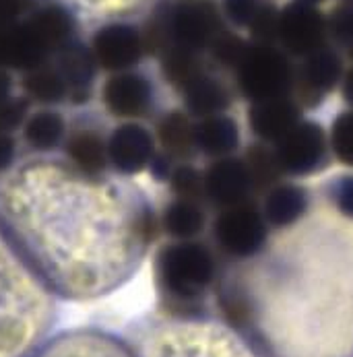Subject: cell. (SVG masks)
I'll use <instances>...</instances> for the list:
<instances>
[{
    "instance_id": "obj_1",
    "label": "cell",
    "mask_w": 353,
    "mask_h": 357,
    "mask_svg": "<svg viewBox=\"0 0 353 357\" xmlns=\"http://www.w3.org/2000/svg\"><path fill=\"white\" fill-rule=\"evenodd\" d=\"M0 227L54 294L73 302L130 281L157 234L141 188L58 159L27 161L0 180Z\"/></svg>"
},
{
    "instance_id": "obj_2",
    "label": "cell",
    "mask_w": 353,
    "mask_h": 357,
    "mask_svg": "<svg viewBox=\"0 0 353 357\" xmlns=\"http://www.w3.org/2000/svg\"><path fill=\"white\" fill-rule=\"evenodd\" d=\"M215 318L264 357H353V219L331 204L221 266Z\"/></svg>"
},
{
    "instance_id": "obj_3",
    "label": "cell",
    "mask_w": 353,
    "mask_h": 357,
    "mask_svg": "<svg viewBox=\"0 0 353 357\" xmlns=\"http://www.w3.org/2000/svg\"><path fill=\"white\" fill-rule=\"evenodd\" d=\"M56 298L0 227V357H31L50 339Z\"/></svg>"
},
{
    "instance_id": "obj_4",
    "label": "cell",
    "mask_w": 353,
    "mask_h": 357,
    "mask_svg": "<svg viewBox=\"0 0 353 357\" xmlns=\"http://www.w3.org/2000/svg\"><path fill=\"white\" fill-rule=\"evenodd\" d=\"M221 275V258L197 240H172L153 260V279L165 316L215 318L213 296Z\"/></svg>"
},
{
    "instance_id": "obj_5",
    "label": "cell",
    "mask_w": 353,
    "mask_h": 357,
    "mask_svg": "<svg viewBox=\"0 0 353 357\" xmlns=\"http://www.w3.org/2000/svg\"><path fill=\"white\" fill-rule=\"evenodd\" d=\"M137 357H264L238 331L219 318L145 320L133 333Z\"/></svg>"
},
{
    "instance_id": "obj_6",
    "label": "cell",
    "mask_w": 353,
    "mask_h": 357,
    "mask_svg": "<svg viewBox=\"0 0 353 357\" xmlns=\"http://www.w3.org/2000/svg\"><path fill=\"white\" fill-rule=\"evenodd\" d=\"M234 75L240 96L250 103L287 98L296 89V64L279 46L250 44Z\"/></svg>"
},
{
    "instance_id": "obj_7",
    "label": "cell",
    "mask_w": 353,
    "mask_h": 357,
    "mask_svg": "<svg viewBox=\"0 0 353 357\" xmlns=\"http://www.w3.org/2000/svg\"><path fill=\"white\" fill-rule=\"evenodd\" d=\"M271 234L273 231L256 201L221 208L211 227L213 248L221 258V266L258 255Z\"/></svg>"
},
{
    "instance_id": "obj_8",
    "label": "cell",
    "mask_w": 353,
    "mask_h": 357,
    "mask_svg": "<svg viewBox=\"0 0 353 357\" xmlns=\"http://www.w3.org/2000/svg\"><path fill=\"white\" fill-rule=\"evenodd\" d=\"M279 165L285 176L302 178L316 174L329 165L331 145L326 130L314 122L302 118L279 143L273 145Z\"/></svg>"
},
{
    "instance_id": "obj_9",
    "label": "cell",
    "mask_w": 353,
    "mask_h": 357,
    "mask_svg": "<svg viewBox=\"0 0 353 357\" xmlns=\"http://www.w3.org/2000/svg\"><path fill=\"white\" fill-rule=\"evenodd\" d=\"M167 33L172 46L204 52L223 31L219 8L211 0H195L174 6L167 15Z\"/></svg>"
},
{
    "instance_id": "obj_10",
    "label": "cell",
    "mask_w": 353,
    "mask_h": 357,
    "mask_svg": "<svg viewBox=\"0 0 353 357\" xmlns=\"http://www.w3.org/2000/svg\"><path fill=\"white\" fill-rule=\"evenodd\" d=\"M329 25L326 17L312 4L294 0L281 8L279 17V48L290 56L306 58L308 54L326 46Z\"/></svg>"
},
{
    "instance_id": "obj_11",
    "label": "cell",
    "mask_w": 353,
    "mask_h": 357,
    "mask_svg": "<svg viewBox=\"0 0 353 357\" xmlns=\"http://www.w3.org/2000/svg\"><path fill=\"white\" fill-rule=\"evenodd\" d=\"M343 75L345 66L337 50L324 46L312 52L302 58L300 66H296L294 98L302 107H316L341 85Z\"/></svg>"
},
{
    "instance_id": "obj_12",
    "label": "cell",
    "mask_w": 353,
    "mask_h": 357,
    "mask_svg": "<svg viewBox=\"0 0 353 357\" xmlns=\"http://www.w3.org/2000/svg\"><path fill=\"white\" fill-rule=\"evenodd\" d=\"M31 357H137L130 343L100 328H73L50 337Z\"/></svg>"
},
{
    "instance_id": "obj_13",
    "label": "cell",
    "mask_w": 353,
    "mask_h": 357,
    "mask_svg": "<svg viewBox=\"0 0 353 357\" xmlns=\"http://www.w3.org/2000/svg\"><path fill=\"white\" fill-rule=\"evenodd\" d=\"M204 199L219 211L256 201L244 157L230 155L211 161L204 169Z\"/></svg>"
},
{
    "instance_id": "obj_14",
    "label": "cell",
    "mask_w": 353,
    "mask_h": 357,
    "mask_svg": "<svg viewBox=\"0 0 353 357\" xmlns=\"http://www.w3.org/2000/svg\"><path fill=\"white\" fill-rule=\"evenodd\" d=\"M91 52L98 66L110 73H124L137 66L145 54L143 33H139L128 23H107L96 31Z\"/></svg>"
},
{
    "instance_id": "obj_15",
    "label": "cell",
    "mask_w": 353,
    "mask_h": 357,
    "mask_svg": "<svg viewBox=\"0 0 353 357\" xmlns=\"http://www.w3.org/2000/svg\"><path fill=\"white\" fill-rule=\"evenodd\" d=\"M153 157H155L153 135L137 122L120 124L107 137L110 165L124 176L143 172L145 167H149Z\"/></svg>"
},
{
    "instance_id": "obj_16",
    "label": "cell",
    "mask_w": 353,
    "mask_h": 357,
    "mask_svg": "<svg viewBox=\"0 0 353 357\" xmlns=\"http://www.w3.org/2000/svg\"><path fill=\"white\" fill-rule=\"evenodd\" d=\"M103 103L116 118H143L153 105L151 83L147 77L133 70L114 73L103 85Z\"/></svg>"
},
{
    "instance_id": "obj_17",
    "label": "cell",
    "mask_w": 353,
    "mask_h": 357,
    "mask_svg": "<svg viewBox=\"0 0 353 357\" xmlns=\"http://www.w3.org/2000/svg\"><path fill=\"white\" fill-rule=\"evenodd\" d=\"M50 54L52 48L27 19L0 29V68L29 73L46 64Z\"/></svg>"
},
{
    "instance_id": "obj_18",
    "label": "cell",
    "mask_w": 353,
    "mask_h": 357,
    "mask_svg": "<svg viewBox=\"0 0 353 357\" xmlns=\"http://www.w3.org/2000/svg\"><path fill=\"white\" fill-rule=\"evenodd\" d=\"M302 109L294 96L250 103L248 126L258 141L275 145L302 120Z\"/></svg>"
},
{
    "instance_id": "obj_19",
    "label": "cell",
    "mask_w": 353,
    "mask_h": 357,
    "mask_svg": "<svg viewBox=\"0 0 353 357\" xmlns=\"http://www.w3.org/2000/svg\"><path fill=\"white\" fill-rule=\"evenodd\" d=\"M260 203V211L271 227V231L285 229L298 223L312 208L310 192L292 182H279L269 192H264Z\"/></svg>"
},
{
    "instance_id": "obj_20",
    "label": "cell",
    "mask_w": 353,
    "mask_h": 357,
    "mask_svg": "<svg viewBox=\"0 0 353 357\" xmlns=\"http://www.w3.org/2000/svg\"><path fill=\"white\" fill-rule=\"evenodd\" d=\"M180 91H182L184 112L195 120L215 114H225V109L232 105V91L225 87L221 79L209 75L206 70L201 73L197 79H193Z\"/></svg>"
},
{
    "instance_id": "obj_21",
    "label": "cell",
    "mask_w": 353,
    "mask_h": 357,
    "mask_svg": "<svg viewBox=\"0 0 353 357\" xmlns=\"http://www.w3.org/2000/svg\"><path fill=\"white\" fill-rule=\"evenodd\" d=\"M195 145L197 151L211 159L230 157L240 147V128L227 114L195 120Z\"/></svg>"
},
{
    "instance_id": "obj_22",
    "label": "cell",
    "mask_w": 353,
    "mask_h": 357,
    "mask_svg": "<svg viewBox=\"0 0 353 357\" xmlns=\"http://www.w3.org/2000/svg\"><path fill=\"white\" fill-rule=\"evenodd\" d=\"M58 54V60H56V68L58 73L62 75V79L66 81L68 85V91L75 93V96H85L89 93L91 89V83H93V77H96V58H93V52L85 50L81 46H75V44H66L62 46Z\"/></svg>"
},
{
    "instance_id": "obj_23",
    "label": "cell",
    "mask_w": 353,
    "mask_h": 357,
    "mask_svg": "<svg viewBox=\"0 0 353 357\" xmlns=\"http://www.w3.org/2000/svg\"><path fill=\"white\" fill-rule=\"evenodd\" d=\"M206 213L202 203L176 199L163 208L161 229L172 240H197L204 229Z\"/></svg>"
},
{
    "instance_id": "obj_24",
    "label": "cell",
    "mask_w": 353,
    "mask_h": 357,
    "mask_svg": "<svg viewBox=\"0 0 353 357\" xmlns=\"http://www.w3.org/2000/svg\"><path fill=\"white\" fill-rule=\"evenodd\" d=\"M157 139L163 151L174 159H186L197 151L195 122L186 112H170L157 126Z\"/></svg>"
},
{
    "instance_id": "obj_25",
    "label": "cell",
    "mask_w": 353,
    "mask_h": 357,
    "mask_svg": "<svg viewBox=\"0 0 353 357\" xmlns=\"http://www.w3.org/2000/svg\"><path fill=\"white\" fill-rule=\"evenodd\" d=\"M244 163L253 182L254 197H262L264 192H269L273 186H277L281 182V178L285 176L279 159L275 153V147L269 143H254L246 149L244 153Z\"/></svg>"
},
{
    "instance_id": "obj_26",
    "label": "cell",
    "mask_w": 353,
    "mask_h": 357,
    "mask_svg": "<svg viewBox=\"0 0 353 357\" xmlns=\"http://www.w3.org/2000/svg\"><path fill=\"white\" fill-rule=\"evenodd\" d=\"M27 21L36 27V31L44 38V42L52 48V52H58L62 46H66L73 38L75 21L73 15L66 6L62 4H48L38 10H33Z\"/></svg>"
},
{
    "instance_id": "obj_27",
    "label": "cell",
    "mask_w": 353,
    "mask_h": 357,
    "mask_svg": "<svg viewBox=\"0 0 353 357\" xmlns=\"http://www.w3.org/2000/svg\"><path fill=\"white\" fill-rule=\"evenodd\" d=\"M68 161L85 174L101 176L110 163L107 159V141H103L98 132L83 130L77 132L66 147Z\"/></svg>"
},
{
    "instance_id": "obj_28",
    "label": "cell",
    "mask_w": 353,
    "mask_h": 357,
    "mask_svg": "<svg viewBox=\"0 0 353 357\" xmlns=\"http://www.w3.org/2000/svg\"><path fill=\"white\" fill-rule=\"evenodd\" d=\"M64 126L66 124L58 112L42 109V112H36L33 116L27 118V122L23 124V135H25V141L31 149L44 153V151L56 149L62 143Z\"/></svg>"
},
{
    "instance_id": "obj_29",
    "label": "cell",
    "mask_w": 353,
    "mask_h": 357,
    "mask_svg": "<svg viewBox=\"0 0 353 357\" xmlns=\"http://www.w3.org/2000/svg\"><path fill=\"white\" fill-rule=\"evenodd\" d=\"M161 70H163V77L167 79V83L182 89L193 79H197L201 73H204L201 52L186 50L180 46H170L161 54Z\"/></svg>"
},
{
    "instance_id": "obj_30",
    "label": "cell",
    "mask_w": 353,
    "mask_h": 357,
    "mask_svg": "<svg viewBox=\"0 0 353 357\" xmlns=\"http://www.w3.org/2000/svg\"><path fill=\"white\" fill-rule=\"evenodd\" d=\"M23 87L31 100L40 103H58L70 96L68 85L62 79V75L58 73V68L48 66V64H42V66L29 70L25 75Z\"/></svg>"
},
{
    "instance_id": "obj_31",
    "label": "cell",
    "mask_w": 353,
    "mask_h": 357,
    "mask_svg": "<svg viewBox=\"0 0 353 357\" xmlns=\"http://www.w3.org/2000/svg\"><path fill=\"white\" fill-rule=\"evenodd\" d=\"M170 186L176 199L206 203L204 199V172L190 163H178L170 174Z\"/></svg>"
},
{
    "instance_id": "obj_32",
    "label": "cell",
    "mask_w": 353,
    "mask_h": 357,
    "mask_svg": "<svg viewBox=\"0 0 353 357\" xmlns=\"http://www.w3.org/2000/svg\"><path fill=\"white\" fill-rule=\"evenodd\" d=\"M331 153L341 163L353 167V109H345L335 116L329 130Z\"/></svg>"
},
{
    "instance_id": "obj_33",
    "label": "cell",
    "mask_w": 353,
    "mask_h": 357,
    "mask_svg": "<svg viewBox=\"0 0 353 357\" xmlns=\"http://www.w3.org/2000/svg\"><path fill=\"white\" fill-rule=\"evenodd\" d=\"M248 48H250V44L246 40H242L236 33L223 29L206 52H209L211 60L219 68H225V70L234 73L238 68V64L242 62V58L246 56Z\"/></svg>"
},
{
    "instance_id": "obj_34",
    "label": "cell",
    "mask_w": 353,
    "mask_h": 357,
    "mask_svg": "<svg viewBox=\"0 0 353 357\" xmlns=\"http://www.w3.org/2000/svg\"><path fill=\"white\" fill-rule=\"evenodd\" d=\"M279 17L281 10L275 4L271 2L260 4L253 21L248 23V31L253 36L254 44H266V46L279 44Z\"/></svg>"
},
{
    "instance_id": "obj_35",
    "label": "cell",
    "mask_w": 353,
    "mask_h": 357,
    "mask_svg": "<svg viewBox=\"0 0 353 357\" xmlns=\"http://www.w3.org/2000/svg\"><path fill=\"white\" fill-rule=\"evenodd\" d=\"M64 6L77 8L81 13H89L96 17H120L126 13H133L143 0H62Z\"/></svg>"
},
{
    "instance_id": "obj_36",
    "label": "cell",
    "mask_w": 353,
    "mask_h": 357,
    "mask_svg": "<svg viewBox=\"0 0 353 357\" xmlns=\"http://www.w3.org/2000/svg\"><path fill=\"white\" fill-rule=\"evenodd\" d=\"M326 25H329V38L333 42L345 48L353 46V2L339 4L326 19Z\"/></svg>"
},
{
    "instance_id": "obj_37",
    "label": "cell",
    "mask_w": 353,
    "mask_h": 357,
    "mask_svg": "<svg viewBox=\"0 0 353 357\" xmlns=\"http://www.w3.org/2000/svg\"><path fill=\"white\" fill-rule=\"evenodd\" d=\"M326 201L343 217L353 219V176H341L326 188Z\"/></svg>"
},
{
    "instance_id": "obj_38",
    "label": "cell",
    "mask_w": 353,
    "mask_h": 357,
    "mask_svg": "<svg viewBox=\"0 0 353 357\" xmlns=\"http://www.w3.org/2000/svg\"><path fill=\"white\" fill-rule=\"evenodd\" d=\"M29 102L25 98H10L0 105V132L10 135L27 122Z\"/></svg>"
},
{
    "instance_id": "obj_39",
    "label": "cell",
    "mask_w": 353,
    "mask_h": 357,
    "mask_svg": "<svg viewBox=\"0 0 353 357\" xmlns=\"http://www.w3.org/2000/svg\"><path fill=\"white\" fill-rule=\"evenodd\" d=\"M264 0H223V15L238 27H248Z\"/></svg>"
},
{
    "instance_id": "obj_40",
    "label": "cell",
    "mask_w": 353,
    "mask_h": 357,
    "mask_svg": "<svg viewBox=\"0 0 353 357\" xmlns=\"http://www.w3.org/2000/svg\"><path fill=\"white\" fill-rule=\"evenodd\" d=\"M33 0H0V29L25 21L31 15Z\"/></svg>"
},
{
    "instance_id": "obj_41",
    "label": "cell",
    "mask_w": 353,
    "mask_h": 357,
    "mask_svg": "<svg viewBox=\"0 0 353 357\" xmlns=\"http://www.w3.org/2000/svg\"><path fill=\"white\" fill-rule=\"evenodd\" d=\"M15 153H17L15 139L10 135L0 132V172L8 169L15 163Z\"/></svg>"
},
{
    "instance_id": "obj_42",
    "label": "cell",
    "mask_w": 353,
    "mask_h": 357,
    "mask_svg": "<svg viewBox=\"0 0 353 357\" xmlns=\"http://www.w3.org/2000/svg\"><path fill=\"white\" fill-rule=\"evenodd\" d=\"M341 93H343V100L353 109V64L345 70L343 79H341Z\"/></svg>"
},
{
    "instance_id": "obj_43",
    "label": "cell",
    "mask_w": 353,
    "mask_h": 357,
    "mask_svg": "<svg viewBox=\"0 0 353 357\" xmlns=\"http://www.w3.org/2000/svg\"><path fill=\"white\" fill-rule=\"evenodd\" d=\"M10 91H13V79L6 73V68H0V105L13 98Z\"/></svg>"
},
{
    "instance_id": "obj_44",
    "label": "cell",
    "mask_w": 353,
    "mask_h": 357,
    "mask_svg": "<svg viewBox=\"0 0 353 357\" xmlns=\"http://www.w3.org/2000/svg\"><path fill=\"white\" fill-rule=\"evenodd\" d=\"M298 2H303V4H312V6H316L318 2H322V0H298Z\"/></svg>"
},
{
    "instance_id": "obj_45",
    "label": "cell",
    "mask_w": 353,
    "mask_h": 357,
    "mask_svg": "<svg viewBox=\"0 0 353 357\" xmlns=\"http://www.w3.org/2000/svg\"><path fill=\"white\" fill-rule=\"evenodd\" d=\"M347 54H350V58L353 60V46H350V48H347Z\"/></svg>"
}]
</instances>
